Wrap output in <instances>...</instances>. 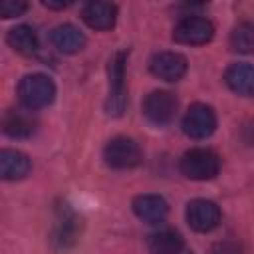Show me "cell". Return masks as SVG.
Wrapping results in <instances>:
<instances>
[{
  "mask_svg": "<svg viewBox=\"0 0 254 254\" xmlns=\"http://www.w3.org/2000/svg\"><path fill=\"white\" fill-rule=\"evenodd\" d=\"M18 97L26 109H42L48 107L56 97L54 81L44 73H30L24 75L18 83Z\"/></svg>",
  "mask_w": 254,
  "mask_h": 254,
  "instance_id": "cell-1",
  "label": "cell"
},
{
  "mask_svg": "<svg viewBox=\"0 0 254 254\" xmlns=\"http://www.w3.org/2000/svg\"><path fill=\"white\" fill-rule=\"evenodd\" d=\"M179 169L187 179L208 181L218 175L220 157L210 149H190L181 157Z\"/></svg>",
  "mask_w": 254,
  "mask_h": 254,
  "instance_id": "cell-2",
  "label": "cell"
},
{
  "mask_svg": "<svg viewBox=\"0 0 254 254\" xmlns=\"http://www.w3.org/2000/svg\"><path fill=\"white\" fill-rule=\"evenodd\" d=\"M125 58V52H117L109 60V97L105 101V109L109 115H121L127 105Z\"/></svg>",
  "mask_w": 254,
  "mask_h": 254,
  "instance_id": "cell-3",
  "label": "cell"
},
{
  "mask_svg": "<svg viewBox=\"0 0 254 254\" xmlns=\"http://www.w3.org/2000/svg\"><path fill=\"white\" fill-rule=\"evenodd\" d=\"M103 159L111 169H133L143 161L141 147L129 137H115L103 149Z\"/></svg>",
  "mask_w": 254,
  "mask_h": 254,
  "instance_id": "cell-4",
  "label": "cell"
},
{
  "mask_svg": "<svg viewBox=\"0 0 254 254\" xmlns=\"http://www.w3.org/2000/svg\"><path fill=\"white\" fill-rule=\"evenodd\" d=\"M214 36V26L202 16H185L173 30V40L187 46H200L210 42Z\"/></svg>",
  "mask_w": 254,
  "mask_h": 254,
  "instance_id": "cell-5",
  "label": "cell"
},
{
  "mask_svg": "<svg viewBox=\"0 0 254 254\" xmlns=\"http://www.w3.org/2000/svg\"><path fill=\"white\" fill-rule=\"evenodd\" d=\"M216 129V113L206 103H192L183 117V131L190 139H206Z\"/></svg>",
  "mask_w": 254,
  "mask_h": 254,
  "instance_id": "cell-6",
  "label": "cell"
},
{
  "mask_svg": "<svg viewBox=\"0 0 254 254\" xmlns=\"http://www.w3.org/2000/svg\"><path fill=\"white\" fill-rule=\"evenodd\" d=\"M177 97L171 91H151L143 101V113L145 117L155 125H167L175 119L177 113Z\"/></svg>",
  "mask_w": 254,
  "mask_h": 254,
  "instance_id": "cell-7",
  "label": "cell"
},
{
  "mask_svg": "<svg viewBox=\"0 0 254 254\" xmlns=\"http://www.w3.org/2000/svg\"><path fill=\"white\" fill-rule=\"evenodd\" d=\"M187 222L192 230L196 232H210L218 226L220 222V208L216 202L206 200V198H194L187 204Z\"/></svg>",
  "mask_w": 254,
  "mask_h": 254,
  "instance_id": "cell-8",
  "label": "cell"
},
{
  "mask_svg": "<svg viewBox=\"0 0 254 254\" xmlns=\"http://www.w3.org/2000/svg\"><path fill=\"white\" fill-rule=\"evenodd\" d=\"M149 69L163 81H179L187 71V60L177 52H159L151 58Z\"/></svg>",
  "mask_w": 254,
  "mask_h": 254,
  "instance_id": "cell-9",
  "label": "cell"
},
{
  "mask_svg": "<svg viewBox=\"0 0 254 254\" xmlns=\"http://www.w3.org/2000/svg\"><path fill=\"white\" fill-rule=\"evenodd\" d=\"M77 230H79V218L75 216V212L71 208H67L65 204L60 206L58 216H56V224H54L52 242L58 248H69L77 240Z\"/></svg>",
  "mask_w": 254,
  "mask_h": 254,
  "instance_id": "cell-10",
  "label": "cell"
},
{
  "mask_svg": "<svg viewBox=\"0 0 254 254\" xmlns=\"http://www.w3.org/2000/svg\"><path fill=\"white\" fill-rule=\"evenodd\" d=\"M83 22L93 30H111L117 18V6L111 2H89L83 6Z\"/></svg>",
  "mask_w": 254,
  "mask_h": 254,
  "instance_id": "cell-11",
  "label": "cell"
},
{
  "mask_svg": "<svg viewBox=\"0 0 254 254\" xmlns=\"http://www.w3.org/2000/svg\"><path fill=\"white\" fill-rule=\"evenodd\" d=\"M133 212L143 222L155 224L167 216L169 206H167V200L159 194H139L133 198Z\"/></svg>",
  "mask_w": 254,
  "mask_h": 254,
  "instance_id": "cell-12",
  "label": "cell"
},
{
  "mask_svg": "<svg viewBox=\"0 0 254 254\" xmlns=\"http://www.w3.org/2000/svg\"><path fill=\"white\" fill-rule=\"evenodd\" d=\"M30 159L22 151L16 149H2L0 151V175L6 181L24 179L30 173Z\"/></svg>",
  "mask_w": 254,
  "mask_h": 254,
  "instance_id": "cell-13",
  "label": "cell"
},
{
  "mask_svg": "<svg viewBox=\"0 0 254 254\" xmlns=\"http://www.w3.org/2000/svg\"><path fill=\"white\" fill-rule=\"evenodd\" d=\"M34 129H36V119L28 111L8 109L2 117V131L8 137L24 139V137H30L34 133Z\"/></svg>",
  "mask_w": 254,
  "mask_h": 254,
  "instance_id": "cell-14",
  "label": "cell"
},
{
  "mask_svg": "<svg viewBox=\"0 0 254 254\" xmlns=\"http://www.w3.org/2000/svg\"><path fill=\"white\" fill-rule=\"evenodd\" d=\"M226 85L238 95H254V65L250 64H232L224 73Z\"/></svg>",
  "mask_w": 254,
  "mask_h": 254,
  "instance_id": "cell-15",
  "label": "cell"
},
{
  "mask_svg": "<svg viewBox=\"0 0 254 254\" xmlns=\"http://www.w3.org/2000/svg\"><path fill=\"white\" fill-rule=\"evenodd\" d=\"M50 40L64 54H75L85 44V36L73 24H60V26H56L52 30V34H50Z\"/></svg>",
  "mask_w": 254,
  "mask_h": 254,
  "instance_id": "cell-16",
  "label": "cell"
},
{
  "mask_svg": "<svg viewBox=\"0 0 254 254\" xmlns=\"http://www.w3.org/2000/svg\"><path fill=\"white\" fill-rule=\"evenodd\" d=\"M151 254H185L183 238L173 230H159L149 236Z\"/></svg>",
  "mask_w": 254,
  "mask_h": 254,
  "instance_id": "cell-17",
  "label": "cell"
},
{
  "mask_svg": "<svg viewBox=\"0 0 254 254\" xmlns=\"http://www.w3.org/2000/svg\"><path fill=\"white\" fill-rule=\"evenodd\" d=\"M6 42L10 44V48H14L18 54H24V56H30V54H34L38 50V36L34 32V28L26 26V24L14 26L8 32Z\"/></svg>",
  "mask_w": 254,
  "mask_h": 254,
  "instance_id": "cell-18",
  "label": "cell"
},
{
  "mask_svg": "<svg viewBox=\"0 0 254 254\" xmlns=\"http://www.w3.org/2000/svg\"><path fill=\"white\" fill-rule=\"evenodd\" d=\"M230 48L240 54H252L254 52V24L240 22L230 32Z\"/></svg>",
  "mask_w": 254,
  "mask_h": 254,
  "instance_id": "cell-19",
  "label": "cell"
},
{
  "mask_svg": "<svg viewBox=\"0 0 254 254\" xmlns=\"http://www.w3.org/2000/svg\"><path fill=\"white\" fill-rule=\"evenodd\" d=\"M28 4L22 0H4L0 2V16L2 18H14V16H22L26 12Z\"/></svg>",
  "mask_w": 254,
  "mask_h": 254,
  "instance_id": "cell-20",
  "label": "cell"
},
{
  "mask_svg": "<svg viewBox=\"0 0 254 254\" xmlns=\"http://www.w3.org/2000/svg\"><path fill=\"white\" fill-rule=\"evenodd\" d=\"M214 254H242V252H240V246H238L236 242H230V240H226V242H220V244H216V248H214Z\"/></svg>",
  "mask_w": 254,
  "mask_h": 254,
  "instance_id": "cell-21",
  "label": "cell"
},
{
  "mask_svg": "<svg viewBox=\"0 0 254 254\" xmlns=\"http://www.w3.org/2000/svg\"><path fill=\"white\" fill-rule=\"evenodd\" d=\"M46 8H54V10H62V8H67L69 6V2H64V0H60V2H54V0H44L42 2Z\"/></svg>",
  "mask_w": 254,
  "mask_h": 254,
  "instance_id": "cell-22",
  "label": "cell"
}]
</instances>
